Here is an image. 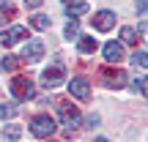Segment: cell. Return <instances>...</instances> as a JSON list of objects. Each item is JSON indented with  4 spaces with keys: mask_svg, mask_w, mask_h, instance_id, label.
I'll list each match as a JSON object with an SVG mask.
<instances>
[{
    "mask_svg": "<svg viewBox=\"0 0 148 142\" xmlns=\"http://www.w3.org/2000/svg\"><path fill=\"white\" fill-rule=\"evenodd\" d=\"M41 58H44V41H41V38H30V41L22 47V60H27V63H38Z\"/></svg>",
    "mask_w": 148,
    "mask_h": 142,
    "instance_id": "5",
    "label": "cell"
},
{
    "mask_svg": "<svg viewBox=\"0 0 148 142\" xmlns=\"http://www.w3.org/2000/svg\"><path fill=\"white\" fill-rule=\"evenodd\" d=\"M41 3H44V0H25V5H27V8H38Z\"/></svg>",
    "mask_w": 148,
    "mask_h": 142,
    "instance_id": "24",
    "label": "cell"
},
{
    "mask_svg": "<svg viewBox=\"0 0 148 142\" xmlns=\"http://www.w3.org/2000/svg\"><path fill=\"white\" fill-rule=\"evenodd\" d=\"M25 36H27V27L14 25V27H8V30H3V33H0V44H3V47H11V44L22 41Z\"/></svg>",
    "mask_w": 148,
    "mask_h": 142,
    "instance_id": "7",
    "label": "cell"
},
{
    "mask_svg": "<svg viewBox=\"0 0 148 142\" xmlns=\"http://www.w3.org/2000/svg\"><path fill=\"white\" fill-rule=\"evenodd\" d=\"M16 66H19V58H14V55H5L3 63H0V69H3V71H14Z\"/></svg>",
    "mask_w": 148,
    "mask_h": 142,
    "instance_id": "19",
    "label": "cell"
},
{
    "mask_svg": "<svg viewBox=\"0 0 148 142\" xmlns=\"http://www.w3.org/2000/svg\"><path fill=\"white\" fill-rule=\"evenodd\" d=\"M55 128H58V123H55V118H49V115H38V118L30 120V134L38 137V139H49L55 134Z\"/></svg>",
    "mask_w": 148,
    "mask_h": 142,
    "instance_id": "1",
    "label": "cell"
},
{
    "mask_svg": "<svg viewBox=\"0 0 148 142\" xmlns=\"http://www.w3.org/2000/svg\"><path fill=\"white\" fill-rule=\"evenodd\" d=\"M58 112H60V120H63V126H66V134H71L74 128L79 126V109L74 104L58 101Z\"/></svg>",
    "mask_w": 148,
    "mask_h": 142,
    "instance_id": "4",
    "label": "cell"
},
{
    "mask_svg": "<svg viewBox=\"0 0 148 142\" xmlns=\"http://www.w3.org/2000/svg\"><path fill=\"white\" fill-rule=\"evenodd\" d=\"M16 112H19V109H16L14 104H0V118H14Z\"/></svg>",
    "mask_w": 148,
    "mask_h": 142,
    "instance_id": "21",
    "label": "cell"
},
{
    "mask_svg": "<svg viewBox=\"0 0 148 142\" xmlns=\"http://www.w3.org/2000/svg\"><path fill=\"white\" fill-rule=\"evenodd\" d=\"M60 82H66V66L60 63V60H55V63H49L47 69H44V74H41V85L44 88H58Z\"/></svg>",
    "mask_w": 148,
    "mask_h": 142,
    "instance_id": "2",
    "label": "cell"
},
{
    "mask_svg": "<svg viewBox=\"0 0 148 142\" xmlns=\"http://www.w3.org/2000/svg\"><path fill=\"white\" fill-rule=\"evenodd\" d=\"M132 90H134V93H143L145 99H148V77L134 79V82H132Z\"/></svg>",
    "mask_w": 148,
    "mask_h": 142,
    "instance_id": "16",
    "label": "cell"
},
{
    "mask_svg": "<svg viewBox=\"0 0 148 142\" xmlns=\"http://www.w3.org/2000/svg\"><path fill=\"white\" fill-rule=\"evenodd\" d=\"M63 5H66V11H69V16H74V19H77V16H85L88 8H90L85 0H63Z\"/></svg>",
    "mask_w": 148,
    "mask_h": 142,
    "instance_id": "11",
    "label": "cell"
},
{
    "mask_svg": "<svg viewBox=\"0 0 148 142\" xmlns=\"http://www.w3.org/2000/svg\"><path fill=\"white\" fill-rule=\"evenodd\" d=\"M101 79H104L107 88H115V90L126 85V74H123L121 69H115V71H112V69H104V71H101Z\"/></svg>",
    "mask_w": 148,
    "mask_h": 142,
    "instance_id": "8",
    "label": "cell"
},
{
    "mask_svg": "<svg viewBox=\"0 0 148 142\" xmlns=\"http://www.w3.org/2000/svg\"><path fill=\"white\" fill-rule=\"evenodd\" d=\"M3 137H5V142H16V139L22 137V128H19V126H8V128L3 131Z\"/></svg>",
    "mask_w": 148,
    "mask_h": 142,
    "instance_id": "17",
    "label": "cell"
},
{
    "mask_svg": "<svg viewBox=\"0 0 148 142\" xmlns=\"http://www.w3.org/2000/svg\"><path fill=\"white\" fill-rule=\"evenodd\" d=\"M8 90H11V96L19 99V101H27V99L36 96V88H33V82H30L27 77H14V79L8 82Z\"/></svg>",
    "mask_w": 148,
    "mask_h": 142,
    "instance_id": "3",
    "label": "cell"
},
{
    "mask_svg": "<svg viewBox=\"0 0 148 142\" xmlns=\"http://www.w3.org/2000/svg\"><path fill=\"white\" fill-rule=\"evenodd\" d=\"M137 14H140V16L148 14V0H137Z\"/></svg>",
    "mask_w": 148,
    "mask_h": 142,
    "instance_id": "22",
    "label": "cell"
},
{
    "mask_svg": "<svg viewBox=\"0 0 148 142\" xmlns=\"http://www.w3.org/2000/svg\"><path fill=\"white\" fill-rule=\"evenodd\" d=\"M132 63L137 69H148V52H134L132 55Z\"/></svg>",
    "mask_w": 148,
    "mask_h": 142,
    "instance_id": "20",
    "label": "cell"
},
{
    "mask_svg": "<svg viewBox=\"0 0 148 142\" xmlns=\"http://www.w3.org/2000/svg\"><path fill=\"white\" fill-rule=\"evenodd\" d=\"M69 93L74 96V99H79V101L90 99V82L85 77H74L71 82H69Z\"/></svg>",
    "mask_w": 148,
    "mask_h": 142,
    "instance_id": "6",
    "label": "cell"
},
{
    "mask_svg": "<svg viewBox=\"0 0 148 142\" xmlns=\"http://www.w3.org/2000/svg\"><path fill=\"white\" fill-rule=\"evenodd\" d=\"M104 60H107L110 66L121 63V60H123V44H118V41H107V44H104Z\"/></svg>",
    "mask_w": 148,
    "mask_h": 142,
    "instance_id": "10",
    "label": "cell"
},
{
    "mask_svg": "<svg viewBox=\"0 0 148 142\" xmlns=\"http://www.w3.org/2000/svg\"><path fill=\"white\" fill-rule=\"evenodd\" d=\"M27 22H30V27H36V30H47V27L52 25V19H49L47 14H33Z\"/></svg>",
    "mask_w": 148,
    "mask_h": 142,
    "instance_id": "13",
    "label": "cell"
},
{
    "mask_svg": "<svg viewBox=\"0 0 148 142\" xmlns=\"http://www.w3.org/2000/svg\"><path fill=\"white\" fill-rule=\"evenodd\" d=\"M96 47H99V44H96V38H90V36H79V38H77V49H79L82 55H93Z\"/></svg>",
    "mask_w": 148,
    "mask_h": 142,
    "instance_id": "12",
    "label": "cell"
},
{
    "mask_svg": "<svg viewBox=\"0 0 148 142\" xmlns=\"http://www.w3.org/2000/svg\"><path fill=\"white\" fill-rule=\"evenodd\" d=\"M112 25H115V14H112V11H99V14H93V27L99 33L112 30Z\"/></svg>",
    "mask_w": 148,
    "mask_h": 142,
    "instance_id": "9",
    "label": "cell"
},
{
    "mask_svg": "<svg viewBox=\"0 0 148 142\" xmlns=\"http://www.w3.org/2000/svg\"><path fill=\"white\" fill-rule=\"evenodd\" d=\"M137 36L148 41V22H140V27H137Z\"/></svg>",
    "mask_w": 148,
    "mask_h": 142,
    "instance_id": "23",
    "label": "cell"
},
{
    "mask_svg": "<svg viewBox=\"0 0 148 142\" xmlns=\"http://www.w3.org/2000/svg\"><path fill=\"white\" fill-rule=\"evenodd\" d=\"M93 142H110V139H104V137H99V139H93Z\"/></svg>",
    "mask_w": 148,
    "mask_h": 142,
    "instance_id": "25",
    "label": "cell"
},
{
    "mask_svg": "<svg viewBox=\"0 0 148 142\" xmlns=\"http://www.w3.org/2000/svg\"><path fill=\"white\" fill-rule=\"evenodd\" d=\"M11 16H14V3H11V0L0 3V25H3V22H8Z\"/></svg>",
    "mask_w": 148,
    "mask_h": 142,
    "instance_id": "14",
    "label": "cell"
},
{
    "mask_svg": "<svg viewBox=\"0 0 148 142\" xmlns=\"http://www.w3.org/2000/svg\"><path fill=\"white\" fill-rule=\"evenodd\" d=\"M63 36L69 38V41H71V38H79V25H77V19H71L69 25H66V30H63Z\"/></svg>",
    "mask_w": 148,
    "mask_h": 142,
    "instance_id": "18",
    "label": "cell"
},
{
    "mask_svg": "<svg viewBox=\"0 0 148 142\" xmlns=\"http://www.w3.org/2000/svg\"><path fill=\"white\" fill-rule=\"evenodd\" d=\"M121 41L123 44H137V30L134 27H121Z\"/></svg>",
    "mask_w": 148,
    "mask_h": 142,
    "instance_id": "15",
    "label": "cell"
}]
</instances>
